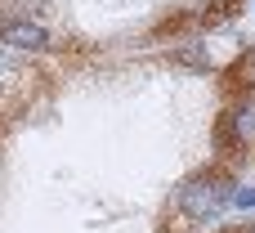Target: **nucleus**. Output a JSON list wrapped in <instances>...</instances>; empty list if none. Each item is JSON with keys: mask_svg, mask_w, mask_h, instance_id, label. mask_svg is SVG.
I'll list each match as a JSON object with an SVG mask.
<instances>
[{"mask_svg": "<svg viewBox=\"0 0 255 233\" xmlns=\"http://www.w3.org/2000/svg\"><path fill=\"white\" fill-rule=\"evenodd\" d=\"M0 40L9 49H49V31L36 18H9V22H0Z\"/></svg>", "mask_w": 255, "mask_h": 233, "instance_id": "2", "label": "nucleus"}, {"mask_svg": "<svg viewBox=\"0 0 255 233\" xmlns=\"http://www.w3.org/2000/svg\"><path fill=\"white\" fill-rule=\"evenodd\" d=\"M251 233H255V225H251Z\"/></svg>", "mask_w": 255, "mask_h": 233, "instance_id": "5", "label": "nucleus"}, {"mask_svg": "<svg viewBox=\"0 0 255 233\" xmlns=\"http://www.w3.org/2000/svg\"><path fill=\"white\" fill-rule=\"evenodd\" d=\"M229 202H233V184H229L224 171H202V175H193L179 189V211L188 220H202V225L215 220V216H224Z\"/></svg>", "mask_w": 255, "mask_h": 233, "instance_id": "1", "label": "nucleus"}, {"mask_svg": "<svg viewBox=\"0 0 255 233\" xmlns=\"http://www.w3.org/2000/svg\"><path fill=\"white\" fill-rule=\"evenodd\" d=\"M206 4H229V0H206Z\"/></svg>", "mask_w": 255, "mask_h": 233, "instance_id": "4", "label": "nucleus"}, {"mask_svg": "<svg viewBox=\"0 0 255 233\" xmlns=\"http://www.w3.org/2000/svg\"><path fill=\"white\" fill-rule=\"evenodd\" d=\"M233 207H255V189H238L233 193Z\"/></svg>", "mask_w": 255, "mask_h": 233, "instance_id": "3", "label": "nucleus"}]
</instances>
